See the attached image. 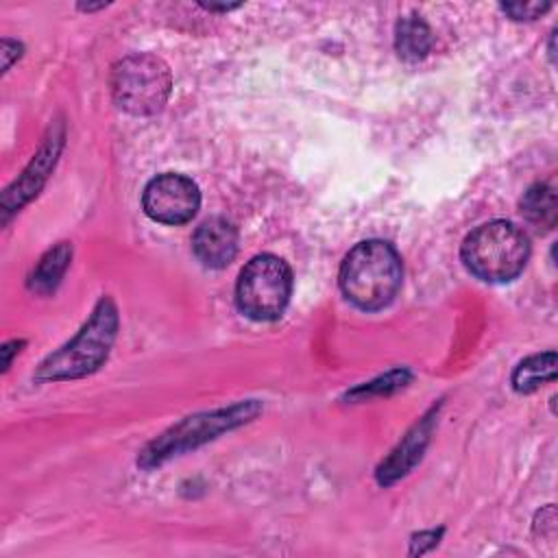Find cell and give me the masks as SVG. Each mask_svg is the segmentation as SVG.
<instances>
[{"label": "cell", "instance_id": "obj_10", "mask_svg": "<svg viewBox=\"0 0 558 558\" xmlns=\"http://www.w3.org/2000/svg\"><path fill=\"white\" fill-rule=\"evenodd\" d=\"M427 438H429V421H423L403 438V442L379 466L377 480L381 484H390V482L399 480L403 473H408L414 466V462L421 458V451H423Z\"/></svg>", "mask_w": 558, "mask_h": 558}, {"label": "cell", "instance_id": "obj_3", "mask_svg": "<svg viewBox=\"0 0 558 558\" xmlns=\"http://www.w3.org/2000/svg\"><path fill=\"white\" fill-rule=\"evenodd\" d=\"M464 266L480 279L504 283L514 279L530 255L525 233L506 220H493L471 231L460 248Z\"/></svg>", "mask_w": 558, "mask_h": 558}, {"label": "cell", "instance_id": "obj_12", "mask_svg": "<svg viewBox=\"0 0 558 558\" xmlns=\"http://www.w3.org/2000/svg\"><path fill=\"white\" fill-rule=\"evenodd\" d=\"M395 46L403 59L418 61L432 48V31L418 15H405L397 22Z\"/></svg>", "mask_w": 558, "mask_h": 558}, {"label": "cell", "instance_id": "obj_13", "mask_svg": "<svg viewBox=\"0 0 558 558\" xmlns=\"http://www.w3.org/2000/svg\"><path fill=\"white\" fill-rule=\"evenodd\" d=\"M556 377V351H545L523 360L512 373V386L517 392H532L545 381Z\"/></svg>", "mask_w": 558, "mask_h": 558}, {"label": "cell", "instance_id": "obj_16", "mask_svg": "<svg viewBox=\"0 0 558 558\" xmlns=\"http://www.w3.org/2000/svg\"><path fill=\"white\" fill-rule=\"evenodd\" d=\"M549 9V2H506L501 11L508 13L512 20H534Z\"/></svg>", "mask_w": 558, "mask_h": 558}, {"label": "cell", "instance_id": "obj_14", "mask_svg": "<svg viewBox=\"0 0 558 558\" xmlns=\"http://www.w3.org/2000/svg\"><path fill=\"white\" fill-rule=\"evenodd\" d=\"M72 259V246L68 242H59L54 248H50L41 259L39 264L35 266L33 270V277H31V288L46 294V292H52L57 288V283L61 281L68 264Z\"/></svg>", "mask_w": 558, "mask_h": 558}, {"label": "cell", "instance_id": "obj_7", "mask_svg": "<svg viewBox=\"0 0 558 558\" xmlns=\"http://www.w3.org/2000/svg\"><path fill=\"white\" fill-rule=\"evenodd\" d=\"M201 205L196 183L177 172H163L148 181L142 194V207L148 218L163 225H183L194 218Z\"/></svg>", "mask_w": 558, "mask_h": 558}, {"label": "cell", "instance_id": "obj_19", "mask_svg": "<svg viewBox=\"0 0 558 558\" xmlns=\"http://www.w3.org/2000/svg\"><path fill=\"white\" fill-rule=\"evenodd\" d=\"M207 11H231V9H238L240 4H203Z\"/></svg>", "mask_w": 558, "mask_h": 558}, {"label": "cell", "instance_id": "obj_1", "mask_svg": "<svg viewBox=\"0 0 558 558\" xmlns=\"http://www.w3.org/2000/svg\"><path fill=\"white\" fill-rule=\"evenodd\" d=\"M403 268L397 251L384 240L355 244L340 266V290L360 310H381L399 292Z\"/></svg>", "mask_w": 558, "mask_h": 558}, {"label": "cell", "instance_id": "obj_4", "mask_svg": "<svg viewBox=\"0 0 558 558\" xmlns=\"http://www.w3.org/2000/svg\"><path fill=\"white\" fill-rule=\"evenodd\" d=\"M172 87L168 65L150 52H133L111 70V94L120 109L133 116H153L163 109Z\"/></svg>", "mask_w": 558, "mask_h": 558}, {"label": "cell", "instance_id": "obj_18", "mask_svg": "<svg viewBox=\"0 0 558 558\" xmlns=\"http://www.w3.org/2000/svg\"><path fill=\"white\" fill-rule=\"evenodd\" d=\"M20 344H22V342L13 340V342H7V344L2 347V368H4V371L11 366V357H13V353H15V347H20Z\"/></svg>", "mask_w": 558, "mask_h": 558}, {"label": "cell", "instance_id": "obj_8", "mask_svg": "<svg viewBox=\"0 0 558 558\" xmlns=\"http://www.w3.org/2000/svg\"><path fill=\"white\" fill-rule=\"evenodd\" d=\"M192 251L207 268H225L238 253V231L225 218H209L192 235Z\"/></svg>", "mask_w": 558, "mask_h": 558}, {"label": "cell", "instance_id": "obj_11", "mask_svg": "<svg viewBox=\"0 0 558 558\" xmlns=\"http://www.w3.org/2000/svg\"><path fill=\"white\" fill-rule=\"evenodd\" d=\"M521 216L538 231H551L558 216L556 187L551 183H534L521 198Z\"/></svg>", "mask_w": 558, "mask_h": 558}, {"label": "cell", "instance_id": "obj_2", "mask_svg": "<svg viewBox=\"0 0 558 558\" xmlns=\"http://www.w3.org/2000/svg\"><path fill=\"white\" fill-rule=\"evenodd\" d=\"M118 333V310L109 296H102L94 307L89 320L81 327V331L63 344L59 351L50 353L37 368V381H61L76 379L98 371Z\"/></svg>", "mask_w": 558, "mask_h": 558}, {"label": "cell", "instance_id": "obj_6", "mask_svg": "<svg viewBox=\"0 0 558 558\" xmlns=\"http://www.w3.org/2000/svg\"><path fill=\"white\" fill-rule=\"evenodd\" d=\"M257 410H259L257 403L246 401V403H238V405H231L227 410H218L211 414L187 416L185 421L170 427L166 434H161V438L153 440L146 447V451L142 453V464L144 466L159 464L161 460H166L168 456H172L181 449L196 447V445L214 438L216 434L248 421Z\"/></svg>", "mask_w": 558, "mask_h": 558}, {"label": "cell", "instance_id": "obj_9", "mask_svg": "<svg viewBox=\"0 0 558 558\" xmlns=\"http://www.w3.org/2000/svg\"><path fill=\"white\" fill-rule=\"evenodd\" d=\"M59 153L57 142H48L41 153L33 159L31 168L24 172V177H20V181H15L13 187H9L2 196V207L4 211H13L15 207H20L24 201H28L33 194H37V190L41 187L50 163H54V157Z\"/></svg>", "mask_w": 558, "mask_h": 558}, {"label": "cell", "instance_id": "obj_15", "mask_svg": "<svg viewBox=\"0 0 558 558\" xmlns=\"http://www.w3.org/2000/svg\"><path fill=\"white\" fill-rule=\"evenodd\" d=\"M408 379H410L408 371H403V368L401 371H392V373H388V375H384V377H379V379H375V381H371L366 386L355 388L351 392V397H360L362 399L366 395H388V392L401 388Z\"/></svg>", "mask_w": 558, "mask_h": 558}, {"label": "cell", "instance_id": "obj_17", "mask_svg": "<svg viewBox=\"0 0 558 558\" xmlns=\"http://www.w3.org/2000/svg\"><path fill=\"white\" fill-rule=\"evenodd\" d=\"M442 534V530L438 532H421L418 536H414L412 541V554H425L429 547H434L438 543V536Z\"/></svg>", "mask_w": 558, "mask_h": 558}, {"label": "cell", "instance_id": "obj_5", "mask_svg": "<svg viewBox=\"0 0 558 558\" xmlns=\"http://www.w3.org/2000/svg\"><path fill=\"white\" fill-rule=\"evenodd\" d=\"M292 292V272L283 259L264 253L253 257L240 272L235 301L253 320H275L283 314Z\"/></svg>", "mask_w": 558, "mask_h": 558}]
</instances>
